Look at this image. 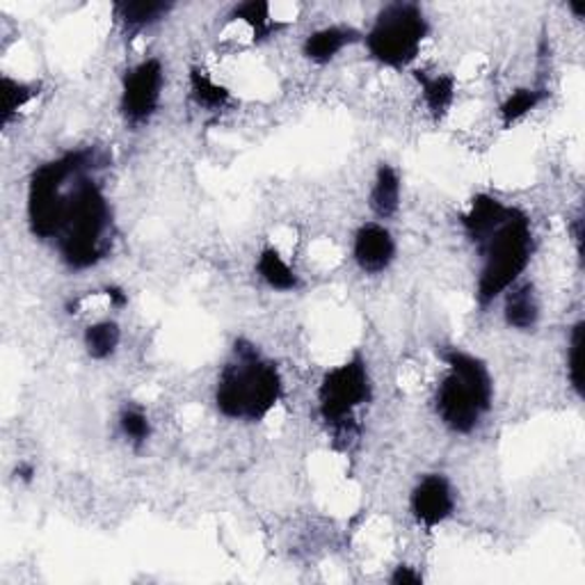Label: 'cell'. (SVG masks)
Listing matches in <instances>:
<instances>
[{"label":"cell","instance_id":"1","mask_svg":"<svg viewBox=\"0 0 585 585\" xmlns=\"http://www.w3.org/2000/svg\"><path fill=\"white\" fill-rule=\"evenodd\" d=\"M282 396L284 379L279 369L263 359L252 344L236 341L232 362L222 369L215 387L220 414L259 423L277 408Z\"/></svg>","mask_w":585,"mask_h":585},{"label":"cell","instance_id":"2","mask_svg":"<svg viewBox=\"0 0 585 585\" xmlns=\"http://www.w3.org/2000/svg\"><path fill=\"white\" fill-rule=\"evenodd\" d=\"M110 204L101 186L83 172L66 192L60 234L55 238L64 265L87 270L105 259L110 250Z\"/></svg>","mask_w":585,"mask_h":585},{"label":"cell","instance_id":"3","mask_svg":"<svg viewBox=\"0 0 585 585\" xmlns=\"http://www.w3.org/2000/svg\"><path fill=\"white\" fill-rule=\"evenodd\" d=\"M446 375L441 377L435 408L439 421L456 435H471L491 408L494 382L481 357L462 348L441 352Z\"/></svg>","mask_w":585,"mask_h":585},{"label":"cell","instance_id":"4","mask_svg":"<svg viewBox=\"0 0 585 585\" xmlns=\"http://www.w3.org/2000/svg\"><path fill=\"white\" fill-rule=\"evenodd\" d=\"M481 273L476 284V302L487 309L494 300L520 282L533 257V229L528 217L512 209L501 227L478 245Z\"/></svg>","mask_w":585,"mask_h":585},{"label":"cell","instance_id":"5","mask_svg":"<svg viewBox=\"0 0 585 585\" xmlns=\"http://www.w3.org/2000/svg\"><path fill=\"white\" fill-rule=\"evenodd\" d=\"M92 151H66L58 159L39 165L28 182V227L35 238L53 240L60 234L66 192L76 178L92 170Z\"/></svg>","mask_w":585,"mask_h":585},{"label":"cell","instance_id":"6","mask_svg":"<svg viewBox=\"0 0 585 585\" xmlns=\"http://www.w3.org/2000/svg\"><path fill=\"white\" fill-rule=\"evenodd\" d=\"M431 24L416 3H389L382 8L364 35L369 55L387 70H408L419 58Z\"/></svg>","mask_w":585,"mask_h":585},{"label":"cell","instance_id":"7","mask_svg":"<svg viewBox=\"0 0 585 585\" xmlns=\"http://www.w3.org/2000/svg\"><path fill=\"white\" fill-rule=\"evenodd\" d=\"M373 385L362 354H352L344 364L329 369L319 385V410L327 425H346L354 412L371 400Z\"/></svg>","mask_w":585,"mask_h":585},{"label":"cell","instance_id":"8","mask_svg":"<svg viewBox=\"0 0 585 585\" xmlns=\"http://www.w3.org/2000/svg\"><path fill=\"white\" fill-rule=\"evenodd\" d=\"M163 85L165 72L159 58H149L130 66L122 80L120 95V110L126 124L142 126L155 115L163 99Z\"/></svg>","mask_w":585,"mask_h":585},{"label":"cell","instance_id":"9","mask_svg":"<svg viewBox=\"0 0 585 585\" xmlns=\"http://www.w3.org/2000/svg\"><path fill=\"white\" fill-rule=\"evenodd\" d=\"M410 510L414 522L425 531L446 524L456 512V494L451 481L444 474L423 476L412 489Z\"/></svg>","mask_w":585,"mask_h":585},{"label":"cell","instance_id":"10","mask_svg":"<svg viewBox=\"0 0 585 585\" xmlns=\"http://www.w3.org/2000/svg\"><path fill=\"white\" fill-rule=\"evenodd\" d=\"M396 240L391 232L379 222H366L354 232L352 259L366 275L387 273L396 261Z\"/></svg>","mask_w":585,"mask_h":585},{"label":"cell","instance_id":"11","mask_svg":"<svg viewBox=\"0 0 585 585\" xmlns=\"http://www.w3.org/2000/svg\"><path fill=\"white\" fill-rule=\"evenodd\" d=\"M510 211L512 207L503 204V201L497 197L476 195L474 199H471V204L464 211V215L460 217L462 229L471 242L478 245L481 240H485L489 234H494L501 227L506 217L510 215Z\"/></svg>","mask_w":585,"mask_h":585},{"label":"cell","instance_id":"12","mask_svg":"<svg viewBox=\"0 0 585 585\" xmlns=\"http://www.w3.org/2000/svg\"><path fill=\"white\" fill-rule=\"evenodd\" d=\"M364 35L352 26H327L311 33L302 43V55L311 64H329L341 51H346Z\"/></svg>","mask_w":585,"mask_h":585},{"label":"cell","instance_id":"13","mask_svg":"<svg viewBox=\"0 0 585 585\" xmlns=\"http://www.w3.org/2000/svg\"><path fill=\"white\" fill-rule=\"evenodd\" d=\"M503 319L512 329L531 332L539 323V300L531 282H516L506 292Z\"/></svg>","mask_w":585,"mask_h":585},{"label":"cell","instance_id":"14","mask_svg":"<svg viewBox=\"0 0 585 585\" xmlns=\"http://www.w3.org/2000/svg\"><path fill=\"white\" fill-rule=\"evenodd\" d=\"M400 174L394 165L379 163L369 192V207L377 220H389L400 209Z\"/></svg>","mask_w":585,"mask_h":585},{"label":"cell","instance_id":"15","mask_svg":"<svg viewBox=\"0 0 585 585\" xmlns=\"http://www.w3.org/2000/svg\"><path fill=\"white\" fill-rule=\"evenodd\" d=\"M414 78L421 87L427 112L435 122H441L456 103L458 83L451 74H431V72H414Z\"/></svg>","mask_w":585,"mask_h":585},{"label":"cell","instance_id":"16","mask_svg":"<svg viewBox=\"0 0 585 585\" xmlns=\"http://www.w3.org/2000/svg\"><path fill=\"white\" fill-rule=\"evenodd\" d=\"M257 273L265 282L267 288L279 290V292H290L300 288V277L296 270L288 265V261L279 254L277 247H263L259 259H257Z\"/></svg>","mask_w":585,"mask_h":585},{"label":"cell","instance_id":"17","mask_svg":"<svg viewBox=\"0 0 585 585\" xmlns=\"http://www.w3.org/2000/svg\"><path fill=\"white\" fill-rule=\"evenodd\" d=\"M188 87H190V97L192 101L211 112H217L222 108H227L232 101V92L229 87L220 85L211 74H207L204 70H199V66H192L188 74Z\"/></svg>","mask_w":585,"mask_h":585},{"label":"cell","instance_id":"18","mask_svg":"<svg viewBox=\"0 0 585 585\" xmlns=\"http://www.w3.org/2000/svg\"><path fill=\"white\" fill-rule=\"evenodd\" d=\"M83 344L89 357L97 359V362H103V359H110L117 352L122 344V329L115 321L92 323L83 334Z\"/></svg>","mask_w":585,"mask_h":585},{"label":"cell","instance_id":"19","mask_svg":"<svg viewBox=\"0 0 585 585\" xmlns=\"http://www.w3.org/2000/svg\"><path fill=\"white\" fill-rule=\"evenodd\" d=\"M115 18L126 30H142L163 21L174 5L172 3H117Z\"/></svg>","mask_w":585,"mask_h":585},{"label":"cell","instance_id":"20","mask_svg":"<svg viewBox=\"0 0 585 585\" xmlns=\"http://www.w3.org/2000/svg\"><path fill=\"white\" fill-rule=\"evenodd\" d=\"M37 95L39 92L35 85L8 74L0 76V117H3V126H8L18 115V110H24Z\"/></svg>","mask_w":585,"mask_h":585},{"label":"cell","instance_id":"21","mask_svg":"<svg viewBox=\"0 0 585 585\" xmlns=\"http://www.w3.org/2000/svg\"><path fill=\"white\" fill-rule=\"evenodd\" d=\"M543 99L545 95L539 92V89H533V87L514 89V92L499 108V117H501L503 128H510L512 124L522 122L528 112H533L539 103H543Z\"/></svg>","mask_w":585,"mask_h":585},{"label":"cell","instance_id":"22","mask_svg":"<svg viewBox=\"0 0 585 585\" xmlns=\"http://www.w3.org/2000/svg\"><path fill=\"white\" fill-rule=\"evenodd\" d=\"M120 427L133 446H142L151 437V421L138 404H126V408H122Z\"/></svg>","mask_w":585,"mask_h":585},{"label":"cell","instance_id":"23","mask_svg":"<svg viewBox=\"0 0 585 585\" xmlns=\"http://www.w3.org/2000/svg\"><path fill=\"white\" fill-rule=\"evenodd\" d=\"M229 18L242 21L257 37H265L270 33V5L263 3V0H247V3L236 5Z\"/></svg>","mask_w":585,"mask_h":585},{"label":"cell","instance_id":"24","mask_svg":"<svg viewBox=\"0 0 585 585\" xmlns=\"http://www.w3.org/2000/svg\"><path fill=\"white\" fill-rule=\"evenodd\" d=\"M568 375H570L574 391L581 396L583 391V323L581 321L572 327V336H570Z\"/></svg>","mask_w":585,"mask_h":585},{"label":"cell","instance_id":"25","mask_svg":"<svg viewBox=\"0 0 585 585\" xmlns=\"http://www.w3.org/2000/svg\"><path fill=\"white\" fill-rule=\"evenodd\" d=\"M389 583H394V585H421L423 576H421V572H416L410 565H398L394 570V574L389 576Z\"/></svg>","mask_w":585,"mask_h":585},{"label":"cell","instance_id":"26","mask_svg":"<svg viewBox=\"0 0 585 585\" xmlns=\"http://www.w3.org/2000/svg\"><path fill=\"white\" fill-rule=\"evenodd\" d=\"M108 298H110V302H112V307H124L126 302H128V296H126V292L122 290V288H115V286H110L108 288Z\"/></svg>","mask_w":585,"mask_h":585}]
</instances>
